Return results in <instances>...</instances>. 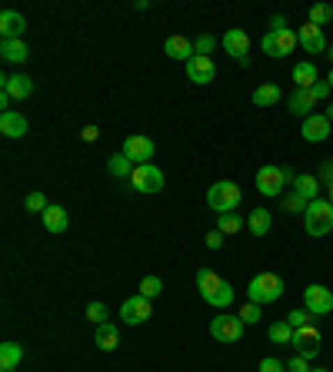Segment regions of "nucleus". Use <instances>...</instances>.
I'll list each match as a JSON object with an SVG mask.
<instances>
[{"instance_id": "nucleus-1", "label": "nucleus", "mask_w": 333, "mask_h": 372, "mask_svg": "<svg viewBox=\"0 0 333 372\" xmlns=\"http://www.w3.org/2000/svg\"><path fill=\"white\" fill-rule=\"evenodd\" d=\"M240 200H243V193L233 179H217L210 190H207V207H210L217 216H220V213H233V209L240 207Z\"/></svg>"}, {"instance_id": "nucleus-2", "label": "nucleus", "mask_w": 333, "mask_h": 372, "mask_svg": "<svg viewBox=\"0 0 333 372\" xmlns=\"http://www.w3.org/2000/svg\"><path fill=\"white\" fill-rule=\"evenodd\" d=\"M280 296H284V280H280L277 273H260V276H254L250 286H247V299L257 302V306H270V302H277Z\"/></svg>"}, {"instance_id": "nucleus-3", "label": "nucleus", "mask_w": 333, "mask_h": 372, "mask_svg": "<svg viewBox=\"0 0 333 372\" xmlns=\"http://www.w3.org/2000/svg\"><path fill=\"white\" fill-rule=\"evenodd\" d=\"M303 226L310 236H327L333 229V203L330 200H313L303 213Z\"/></svg>"}, {"instance_id": "nucleus-4", "label": "nucleus", "mask_w": 333, "mask_h": 372, "mask_svg": "<svg viewBox=\"0 0 333 372\" xmlns=\"http://www.w3.org/2000/svg\"><path fill=\"white\" fill-rule=\"evenodd\" d=\"M287 183H293V173L284 170V166L267 163L257 170V193L270 196V200L273 196H284V186H287Z\"/></svg>"}, {"instance_id": "nucleus-5", "label": "nucleus", "mask_w": 333, "mask_h": 372, "mask_svg": "<svg viewBox=\"0 0 333 372\" xmlns=\"http://www.w3.org/2000/svg\"><path fill=\"white\" fill-rule=\"evenodd\" d=\"M243 329H247V323H243L240 316L217 313L210 319V336L217 339V343H240V339H243Z\"/></svg>"}, {"instance_id": "nucleus-6", "label": "nucleus", "mask_w": 333, "mask_h": 372, "mask_svg": "<svg viewBox=\"0 0 333 372\" xmlns=\"http://www.w3.org/2000/svg\"><path fill=\"white\" fill-rule=\"evenodd\" d=\"M130 186H134L137 193H160L164 190V173L153 163H140L130 173Z\"/></svg>"}, {"instance_id": "nucleus-7", "label": "nucleus", "mask_w": 333, "mask_h": 372, "mask_svg": "<svg viewBox=\"0 0 333 372\" xmlns=\"http://www.w3.org/2000/svg\"><path fill=\"white\" fill-rule=\"evenodd\" d=\"M293 47H297V33L293 30H270L260 40V50L267 57H287V54H293Z\"/></svg>"}, {"instance_id": "nucleus-8", "label": "nucleus", "mask_w": 333, "mask_h": 372, "mask_svg": "<svg viewBox=\"0 0 333 372\" xmlns=\"http://www.w3.org/2000/svg\"><path fill=\"white\" fill-rule=\"evenodd\" d=\"M303 309H310L313 316H327L333 309V293L327 286L320 283H310L303 289Z\"/></svg>"}, {"instance_id": "nucleus-9", "label": "nucleus", "mask_w": 333, "mask_h": 372, "mask_svg": "<svg viewBox=\"0 0 333 372\" xmlns=\"http://www.w3.org/2000/svg\"><path fill=\"white\" fill-rule=\"evenodd\" d=\"M293 349H297V356H303L307 362L310 359H317L320 356V332L317 326L310 323V326H303V329H293Z\"/></svg>"}, {"instance_id": "nucleus-10", "label": "nucleus", "mask_w": 333, "mask_h": 372, "mask_svg": "<svg viewBox=\"0 0 333 372\" xmlns=\"http://www.w3.org/2000/svg\"><path fill=\"white\" fill-rule=\"evenodd\" d=\"M123 153H127V160H130L134 166L150 163L153 160V140L150 136H144V134L127 136V140H123Z\"/></svg>"}, {"instance_id": "nucleus-11", "label": "nucleus", "mask_w": 333, "mask_h": 372, "mask_svg": "<svg viewBox=\"0 0 333 372\" xmlns=\"http://www.w3.org/2000/svg\"><path fill=\"white\" fill-rule=\"evenodd\" d=\"M121 319L127 323V326H140V323H147V319H150V299L140 296V293L130 296V299H123Z\"/></svg>"}, {"instance_id": "nucleus-12", "label": "nucleus", "mask_w": 333, "mask_h": 372, "mask_svg": "<svg viewBox=\"0 0 333 372\" xmlns=\"http://www.w3.org/2000/svg\"><path fill=\"white\" fill-rule=\"evenodd\" d=\"M0 90L10 100H27L33 93V80L27 74H7V76H0Z\"/></svg>"}, {"instance_id": "nucleus-13", "label": "nucleus", "mask_w": 333, "mask_h": 372, "mask_svg": "<svg viewBox=\"0 0 333 372\" xmlns=\"http://www.w3.org/2000/svg\"><path fill=\"white\" fill-rule=\"evenodd\" d=\"M297 44L307 50V54H323L327 50V37H323V27H317V24H303L300 30H297Z\"/></svg>"}, {"instance_id": "nucleus-14", "label": "nucleus", "mask_w": 333, "mask_h": 372, "mask_svg": "<svg viewBox=\"0 0 333 372\" xmlns=\"http://www.w3.org/2000/svg\"><path fill=\"white\" fill-rule=\"evenodd\" d=\"M224 47H227L230 57L240 60L243 67L250 63V57H247V54H250V37H247V30H240V27L227 30V33H224Z\"/></svg>"}, {"instance_id": "nucleus-15", "label": "nucleus", "mask_w": 333, "mask_h": 372, "mask_svg": "<svg viewBox=\"0 0 333 372\" xmlns=\"http://www.w3.org/2000/svg\"><path fill=\"white\" fill-rule=\"evenodd\" d=\"M303 140L307 143H323L327 136H330V120L323 117V113H310V117L303 120Z\"/></svg>"}, {"instance_id": "nucleus-16", "label": "nucleus", "mask_w": 333, "mask_h": 372, "mask_svg": "<svg viewBox=\"0 0 333 372\" xmlns=\"http://www.w3.org/2000/svg\"><path fill=\"white\" fill-rule=\"evenodd\" d=\"M213 76H217V67H213V60L210 57H190L187 60V80H194V83H210Z\"/></svg>"}, {"instance_id": "nucleus-17", "label": "nucleus", "mask_w": 333, "mask_h": 372, "mask_svg": "<svg viewBox=\"0 0 333 372\" xmlns=\"http://www.w3.org/2000/svg\"><path fill=\"white\" fill-rule=\"evenodd\" d=\"M24 30H27L24 14H17V10H3V14H0V33H3V40H20Z\"/></svg>"}, {"instance_id": "nucleus-18", "label": "nucleus", "mask_w": 333, "mask_h": 372, "mask_svg": "<svg viewBox=\"0 0 333 372\" xmlns=\"http://www.w3.org/2000/svg\"><path fill=\"white\" fill-rule=\"evenodd\" d=\"M0 134L10 136V140H20V136L27 134V117H24V113H17V110L0 113Z\"/></svg>"}, {"instance_id": "nucleus-19", "label": "nucleus", "mask_w": 333, "mask_h": 372, "mask_svg": "<svg viewBox=\"0 0 333 372\" xmlns=\"http://www.w3.org/2000/svg\"><path fill=\"white\" fill-rule=\"evenodd\" d=\"M287 106H290V113H297V117H310L313 113V106H317V100H313V93L310 90H297L293 87V93L287 97Z\"/></svg>"}, {"instance_id": "nucleus-20", "label": "nucleus", "mask_w": 333, "mask_h": 372, "mask_svg": "<svg viewBox=\"0 0 333 372\" xmlns=\"http://www.w3.org/2000/svg\"><path fill=\"white\" fill-rule=\"evenodd\" d=\"M40 220H44L47 233H63V229L70 226V216H67V209L57 207V203H50V207L40 213Z\"/></svg>"}, {"instance_id": "nucleus-21", "label": "nucleus", "mask_w": 333, "mask_h": 372, "mask_svg": "<svg viewBox=\"0 0 333 372\" xmlns=\"http://www.w3.org/2000/svg\"><path fill=\"white\" fill-rule=\"evenodd\" d=\"M317 80H320V74H317V63H313V60L293 63V83H297V90H310Z\"/></svg>"}, {"instance_id": "nucleus-22", "label": "nucleus", "mask_w": 333, "mask_h": 372, "mask_svg": "<svg viewBox=\"0 0 333 372\" xmlns=\"http://www.w3.org/2000/svg\"><path fill=\"white\" fill-rule=\"evenodd\" d=\"M164 54L170 60H183V63H187L190 57H197V50H194V44H190L187 37H166Z\"/></svg>"}, {"instance_id": "nucleus-23", "label": "nucleus", "mask_w": 333, "mask_h": 372, "mask_svg": "<svg viewBox=\"0 0 333 372\" xmlns=\"http://www.w3.org/2000/svg\"><path fill=\"white\" fill-rule=\"evenodd\" d=\"M93 343L100 346L104 353H114V349L121 346V326H114V323H104V326H97V336H93Z\"/></svg>"}, {"instance_id": "nucleus-24", "label": "nucleus", "mask_w": 333, "mask_h": 372, "mask_svg": "<svg viewBox=\"0 0 333 372\" xmlns=\"http://www.w3.org/2000/svg\"><path fill=\"white\" fill-rule=\"evenodd\" d=\"M270 226H273V216H270V209H254V213H250V216H247V229H250V233H254V236H267V233H270Z\"/></svg>"}, {"instance_id": "nucleus-25", "label": "nucleus", "mask_w": 333, "mask_h": 372, "mask_svg": "<svg viewBox=\"0 0 333 372\" xmlns=\"http://www.w3.org/2000/svg\"><path fill=\"white\" fill-rule=\"evenodd\" d=\"M293 190L307 200V203H313V200H320V179L310 177V173H300V177H293Z\"/></svg>"}, {"instance_id": "nucleus-26", "label": "nucleus", "mask_w": 333, "mask_h": 372, "mask_svg": "<svg viewBox=\"0 0 333 372\" xmlns=\"http://www.w3.org/2000/svg\"><path fill=\"white\" fill-rule=\"evenodd\" d=\"M220 286H224V280H220L213 269H200V273H197V289H200V296H203V302H207V299H210Z\"/></svg>"}, {"instance_id": "nucleus-27", "label": "nucleus", "mask_w": 333, "mask_h": 372, "mask_svg": "<svg viewBox=\"0 0 333 372\" xmlns=\"http://www.w3.org/2000/svg\"><path fill=\"white\" fill-rule=\"evenodd\" d=\"M280 97H284V90L277 87V83H260V87L254 90V104L257 106H277Z\"/></svg>"}, {"instance_id": "nucleus-28", "label": "nucleus", "mask_w": 333, "mask_h": 372, "mask_svg": "<svg viewBox=\"0 0 333 372\" xmlns=\"http://www.w3.org/2000/svg\"><path fill=\"white\" fill-rule=\"evenodd\" d=\"M24 359V346L20 343H3L0 346V369H17Z\"/></svg>"}, {"instance_id": "nucleus-29", "label": "nucleus", "mask_w": 333, "mask_h": 372, "mask_svg": "<svg viewBox=\"0 0 333 372\" xmlns=\"http://www.w3.org/2000/svg\"><path fill=\"white\" fill-rule=\"evenodd\" d=\"M0 54H3V60H7V63H24V60L31 57L24 40H3V44H0Z\"/></svg>"}, {"instance_id": "nucleus-30", "label": "nucleus", "mask_w": 333, "mask_h": 372, "mask_svg": "<svg viewBox=\"0 0 333 372\" xmlns=\"http://www.w3.org/2000/svg\"><path fill=\"white\" fill-rule=\"evenodd\" d=\"M107 170H110V173H114L117 179H130V173H134V163L127 160V153L121 149V153H114V156L107 160Z\"/></svg>"}, {"instance_id": "nucleus-31", "label": "nucleus", "mask_w": 333, "mask_h": 372, "mask_svg": "<svg viewBox=\"0 0 333 372\" xmlns=\"http://www.w3.org/2000/svg\"><path fill=\"white\" fill-rule=\"evenodd\" d=\"M267 336H270V343H277V346H290V343H293V326H290L287 319H280V323H270Z\"/></svg>"}, {"instance_id": "nucleus-32", "label": "nucleus", "mask_w": 333, "mask_h": 372, "mask_svg": "<svg viewBox=\"0 0 333 372\" xmlns=\"http://www.w3.org/2000/svg\"><path fill=\"white\" fill-rule=\"evenodd\" d=\"M243 226H247V223H243L237 213H220V216H217V229H220L224 236H237Z\"/></svg>"}, {"instance_id": "nucleus-33", "label": "nucleus", "mask_w": 333, "mask_h": 372, "mask_svg": "<svg viewBox=\"0 0 333 372\" xmlns=\"http://www.w3.org/2000/svg\"><path fill=\"white\" fill-rule=\"evenodd\" d=\"M230 302H233V286L224 280V286H220V289H217V293L207 299V306H213V309H227Z\"/></svg>"}, {"instance_id": "nucleus-34", "label": "nucleus", "mask_w": 333, "mask_h": 372, "mask_svg": "<svg viewBox=\"0 0 333 372\" xmlns=\"http://www.w3.org/2000/svg\"><path fill=\"white\" fill-rule=\"evenodd\" d=\"M160 293H164V280H160V276H144V280H140V296L157 299Z\"/></svg>"}, {"instance_id": "nucleus-35", "label": "nucleus", "mask_w": 333, "mask_h": 372, "mask_svg": "<svg viewBox=\"0 0 333 372\" xmlns=\"http://www.w3.org/2000/svg\"><path fill=\"white\" fill-rule=\"evenodd\" d=\"M280 200H284V209H287V213H307V207H310V203H307V200H303L300 193H297V190H290V193H284L280 196Z\"/></svg>"}, {"instance_id": "nucleus-36", "label": "nucleus", "mask_w": 333, "mask_h": 372, "mask_svg": "<svg viewBox=\"0 0 333 372\" xmlns=\"http://www.w3.org/2000/svg\"><path fill=\"white\" fill-rule=\"evenodd\" d=\"M330 20H333V7H330V3H313V7H310V24L323 27V24H330Z\"/></svg>"}, {"instance_id": "nucleus-37", "label": "nucleus", "mask_w": 333, "mask_h": 372, "mask_svg": "<svg viewBox=\"0 0 333 372\" xmlns=\"http://www.w3.org/2000/svg\"><path fill=\"white\" fill-rule=\"evenodd\" d=\"M237 316H240L247 326H250V323H260V319H263V316H260V306H257V302H247V306H240V309H237Z\"/></svg>"}, {"instance_id": "nucleus-38", "label": "nucleus", "mask_w": 333, "mask_h": 372, "mask_svg": "<svg viewBox=\"0 0 333 372\" xmlns=\"http://www.w3.org/2000/svg\"><path fill=\"white\" fill-rule=\"evenodd\" d=\"M87 319H91L93 326H104L107 323V306L104 302H91V306H87Z\"/></svg>"}, {"instance_id": "nucleus-39", "label": "nucleus", "mask_w": 333, "mask_h": 372, "mask_svg": "<svg viewBox=\"0 0 333 372\" xmlns=\"http://www.w3.org/2000/svg\"><path fill=\"white\" fill-rule=\"evenodd\" d=\"M310 319H313V313L310 309H293V313L287 316V323L293 329H303V326H310Z\"/></svg>"}, {"instance_id": "nucleus-40", "label": "nucleus", "mask_w": 333, "mask_h": 372, "mask_svg": "<svg viewBox=\"0 0 333 372\" xmlns=\"http://www.w3.org/2000/svg\"><path fill=\"white\" fill-rule=\"evenodd\" d=\"M24 207L31 209V213H44L50 203L44 200V193H27V200H24Z\"/></svg>"}, {"instance_id": "nucleus-41", "label": "nucleus", "mask_w": 333, "mask_h": 372, "mask_svg": "<svg viewBox=\"0 0 333 372\" xmlns=\"http://www.w3.org/2000/svg\"><path fill=\"white\" fill-rule=\"evenodd\" d=\"M194 50H197L200 57H210V50H213V37H210V33H200L197 40H194Z\"/></svg>"}, {"instance_id": "nucleus-42", "label": "nucleus", "mask_w": 333, "mask_h": 372, "mask_svg": "<svg viewBox=\"0 0 333 372\" xmlns=\"http://www.w3.org/2000/svg\"><path fill=\"white\" fill-rule=\"evenodd\" d=\"M260 372H287V366L277 356H267V359H260Z\"/></svg>"}, {"instance_id": "nucleus-43", "label": "nucleus", "mask_w": 333, "mask_h": 372, "mask_svg": "<svg viewBox=\"0 0 333 372\" xmlns=\"http://www.w3.org/2000/svg\"><path fill=\"white\" fill-rule=\"evenodd\" d=\"M310 93H313V100H323V97H330L333 93V87L327 83V80H317V83L310 87Z\"/></svg>"}, {"instance_id": "nucleus-44", "label": "nucleus", "mask_w": 333, "mask_h": 372, "mask_svg": "<svg viewBox=\"0 0 333 372\" xmlns=\"http://www.w3.org/2000/svg\"><path fill=\"white\" fill-rule=\"evenodd\" d=\"M287 372H310V362H307L303 356H293L287 362Z\"/></svg>"}, {"instance_id": "nucleus-45", "label": "nucleus", "mask_w": 333, "mask_h": 372, "mask_svg": "<svg viewBox=\"0 0 333 372\" xmlns=\"http://www.w3.org/2000/svg\"><path fill=\"white\" fill-rule=\"evenodd\" d=\"M207 246H210V250H220V246H224V233H220V229H210V233H207Z\"/></svg>"}, {"instance_id": "nucleus-46", "label": "nucleus", "mask_w": 333, "mask_h": 372, "mask_svg": "<svg viewBox=\"0 0 333 372\" xmlns=\"http://www.w3.org/2000/svg\"><path fill=\"white\" fill-rule=\"evenodd\" d=\"M80 136H84V140H87V143H93V140H97V136H100V130H97V127H84V130H80Z\"/></svg>"}, {"instance_id": "nucleus-47", "label": "nucleus", "mask_w": 333, "mask_h": 372, "mask_svg": "<svg viewBox=\"0 0 333 372\" xmlns=\"http://www.w3.org/2000/svg\"><path fill=\"white\" fill-rule=\"evenodd\" d=\"M323 117H327V120H330V123H333V104L327 106V113H323Z\"/></svg>"}, {"instance_id": "nucleus-48", "label": "nucleus", "mask_w": 333, "mask_h": 372, "mask_svg": "<svg viewBox=\"0 0 333 372\" xmlns=\"http://www.w3.org/2000/svg\"><path fill=\"white\" fill-rule=\"evenodd\" d=\"M327 57H330V60H333V47H327Z\"/></svg>"}, {"instance_id": "nucleus-49", "label": "nucleus", "mask_w": 333, "mask_h": 372, "mask_svg": "<svg viewBox=\"0 0 333 372\" xmlns=\"http://www.w3.org/2000/svg\"><path fill=\"white\" fill-rule=\"evenodd\" d=\"M327 83H330V87H333V70H330V76H327Z\"/></svg>"}, {"instance_id": "nucleus-50", "label": "nucleus", "mask_w": 333, "mask_h": 372, "mask_svg": "<svg viewBox=\"0 0 333 372\" xmlns=\"http://www.w3.org/2000/svg\"><path fill=\"white\" fill-rule=\"evenodd\" d=\"M330 203H333V183H330Z\"/></svg>"}, {"instance_id": "nucleus-51", "label": "nucleus", "mask_w": 333, "mask_h": 372, "mask_svg": "<svg viewBox=\"0 0 333 372\" xmlns=\"http://www.w3.org/2000/svg\"><path fill=\"white\" fill-rule=\"evenodd\" d=\"M310 372H330V369H310Z\"/></svg>"}, {"instance_id": "nucleus-52", "label": "nucleus", "mask_w": 333, "mask_h": 372, "mask_svg": "<svg viewBox=\"0 0 333 372\" xmlns=\"http://www.w3.org/2000/svg\"><path fill=\"white\" fill-rule=\"evenodd\" d=\"M0 372H14V369H0Z\"/></svg>"}, {"instance_id": "nucleus-53", "label": "nucleus", "mask_w": 333, "mask_h": 372, "mask_svg": "<svg viewBox=\"0 0 333 372\" xmlns=\"http://www.w3.org/2000/svg\"><path fill=\"white\" fill-rule=\"evenodd\" d=\"M330 7H333V3H330Z\"/></svg>"}]
</instances>
